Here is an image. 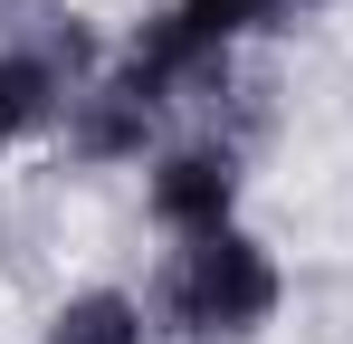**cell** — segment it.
Returning <instances> with one entry per match:
<instances>
[{
	"label": "cell",
	"instance_id": "obj_1",
	"mask_svg": "<svg viewBox=\"0 0 353 344\" xmlns=\"http://www.w3.org/2000/svg\"><path fill=\"white\" fill-rule=\"evenodd\" d=\"M172 316H181V335H248V325H268L277 316V258L258 239H239V229L191 239L181 268H172Z\"/></svg>",
	"mask_w": 353,
	"mask_h": 344
},
{
	"label": "cell",
	"instance_id": "obj_2",
	"mask_svg": "<svg viewBox=\"0 0 353 344\" xmlns=\"http://www.w3.org/2000/svg\"><path fill=\"white\" fill-rule=\"evenodd\" d=\"M230 201H239V163H230V153H210V144H191V153H172V163H153V220L181 229V239L230 229Z\"/></svg>",
	"mask_w": 353,
	"mask_h": 344
},
{
	"label": "cell",
	"instance_id": "obj_3",
	"mask_svg": "<svg viewBox=\"0 0 353 344\" xmlns=\"http://www.w3.org/2000/svg\"><path fill=\"white\" fill-rule=\"evenodd\" d=\"M48 344H143V316L124 306L115 287H96V296H67V306H58Z\"/></svg>",
	"mask_w": 353,
	"mask_h": 344
},
{
	"label": "cell",
	"instance_id": "obj_4",
	"mask_svg": "<svg viewBox=\"0 0 353 344\" xmlns=\"http://www.w3.org/2000/svg\"><path fill=\"white\" fill-rule=\"evenodd\" d=\"M58 115V67L48 57H0V144Z\"/></svg>",
	"mask_w": 353,
	"mask_h": 344
},
{
	"label": "cell",
	"instance_id": "obj_5",
	"mask_svg": "<svg viewBox=\"0 0 353 344\" xmlns=\"http://www.w3.org/2000/svg\"><path fill=\"white\" fill-rule=\"evenodd\" d=\"M296 10H315V0H181V19H191L210 48H230V39H248V29H287Z\"/></svg>",
	"mask_w": 353,
	"mask_h": 344
}]
</instances>
